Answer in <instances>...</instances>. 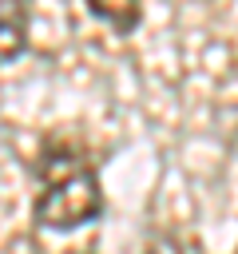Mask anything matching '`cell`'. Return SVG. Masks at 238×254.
Listing matches in <instances>:
<instances>
[{
  "mask_svg": "<svg viewBox=\"0 0 238 254\" xmlns=\"http://www.w3.org/2000/svg\"><path fill=\"white\" fill-rule=\"evenodd\" d=\"M103 210V187L91 163L56 151L44 155V187L36 194V222L44 230H75Z\"/></svg>",
  "mask_w": 238,
  "mask_h": 254,
  "instance_id": "1",
  "label": "cell"
},
{
  "mask_svg": "<svg viewBox=\"0 0 238 254\" xmlns=\"http://www.w3.org/2000/svg\"><path fill=\"white\" fill-rule=\"evenodd\" d=\"M28 44V0H0V64L20 56Z\"/></svg>",
  "mask_w": 238,
  "mask_h": 254,
  "instance_id": "2",
  "label": "cell"
},
{
  "mask_svg": "<svg viewBox=\"0 0 238 254\" xmlns=\"http://www.w3.org/2000/svg\"><path fill=\"white\" fill-rule=\"evenodd\" d=\"M87 8L95 20H103L119 36H131L143 20V0H87Z\"/></svg>",
  "mask_w": 238,
  "mask_h": 254,
  "instance_id": "3",
  "label": "cell"
},
{
  "mask_svg": "<svg viewBox=\"0 0 238 254\" xmlns=\"http://www.w3.org/2000/svg\"><path fill=\"white\" fill-rule=\"evenodd\" d=\"M143 254H182V242H178L175 234H155Z\"/></svg>",
  "mask_w": 238,
  "mask_h": 254,
  "instance_id": "4",
  "label": "cell"
}]
</instances>
